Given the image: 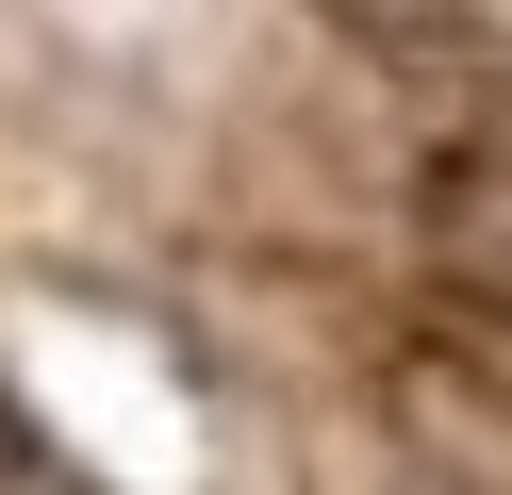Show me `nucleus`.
I'll return each instance as SVG.
<instances>
[{"mask_svg": "<svg viewBox=\"0 0 512 495\" xmlns=\"http://www.w3.org/2000/svg\"><path fill=\"white\" fill-rule=\"evenodd\" d=\"M364 33H446V17H479V0H347Z\"/></svg>", "mask_w": 512, "mask_h": 495, "instance_id": "nucleus-2", "label": "nucleus"}, {"mask_svg": "<svg viewBox=\"0 0 512 495\" xmlns=\"http://www.w3.org/2000/svg\"><path fill=\"white\" fill-rule=\"evenodd\" d=\"M0 495H67V479H50V446L17 429V396H0Z\"/></svg>", "mask_w": 512, "mask_h": 495, "instance_id": "nucleus-1", "label": "nucleus"}]
</instances>
